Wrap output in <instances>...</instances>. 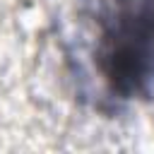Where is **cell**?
I'll list each match as a JSON object with an SVG mask.
<instances>
[{"label": "cell", "mask_w": 154, "mask_h": 154, "mask_svg": "<svg viewBox=\"0 0 154 154\" xmlns=\"http://www.w3.org/2000/svg\"><path fill=\"white\" fill-rule=\"evenodd\" d=\"M106 79L123 91L137 89L154 70V0H128L103 34Z\"/></svg>", "instance_id": "cell-1"}]
</instances>
